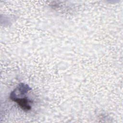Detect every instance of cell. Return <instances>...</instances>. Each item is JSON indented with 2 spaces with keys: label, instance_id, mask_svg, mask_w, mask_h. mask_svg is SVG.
Listing matches in <instances>:
<instances>
[{
  "label": "cell",
  "instance_id": "1",
  "mask_svg": "<svg viewBox=\"0 0 123 123\" xmlns=\"http://www.w3.org/2000/svg\"><path fill=\"white\" fill-rule=\"evenodd\" d=\"M25 94L26 93H11L10 98L17 103L23 110L28 111L31 109L32 101L25 96Z\"/></svg>",
  "mask_w": 123,
  "mask_h": 123
}]
</instances>
